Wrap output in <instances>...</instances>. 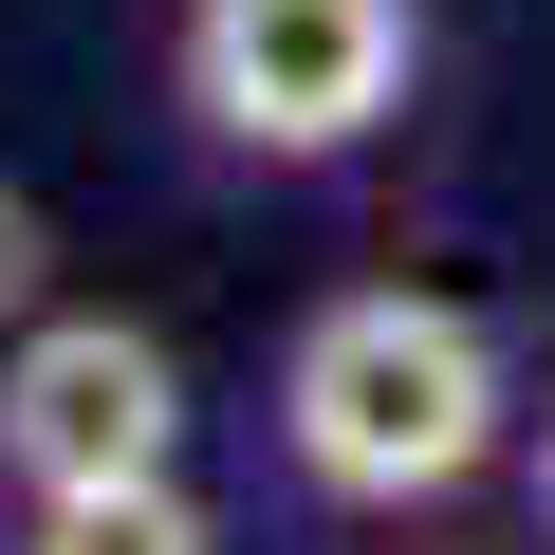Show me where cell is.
Instances as JSON below:
<instances>
[{"mask_svg": "<svg viewBox=\"0 0 555 555\" xmlns=\"http://www.w3.org/2000/svg\"><path fill=\"white\" fill-rule=\"evenodd\" d=\"M518 426V371L463 297L426 278H371V297H315L297 352H278V463L352 518H408V500H463Z\"/></svg>", "mask_w": 555, "mask_h": 555, "instance_id": "6da1fadb", "label": "cell"}, {"mask_svg": "<svg viewBox=\"0 0 555 555\" xmlns=\"http://www.w3.org/2000/svg\"><path fill=\"white\" fill-rule=\"evenodd\" d=\"M167 75L241 167H352L426 75V0H185Z\"/></svg>", "mask_w": 555, "mask_h": 555, "instance_id": "7a4b0ae2", "label": "cell"}, {"mask_svg": "<svg viewBox=\"0 0 555 555\" xmlns=\"http://www.w3.org/2000/svg\"><path fill=\"white\" fill-rule=\"evenodd\" d=\"M185 463V371L130 315H20L0 352V481L75 500V481H167Z\"/></svg>", "mask_w": 555, "mask_h": 555, "instance_id": "3957f363", "label": "cell"}, {"mask_svg": "<svg viewBox=\"0 0 555 555\" xmlns=\"http://www.w3.org/2000/svg\"><path fill=\"white\" fill-rule=\"evenodd\" d=\"M20 555H222V518L167 481H75V500H20Z\"/></svg>", "mask_w": 555, "mask_h": 555, "instance_id": "277c9868", "label": "cell"}, {"mask_svg": "<svg viewBox=\"0 0 555 555\" xmlns=\"http://www.w3.org/2000/svg\"><path fill=\"white\" fill-rule=\"evenodd\" d=\"M38 297H56V241H38V204H20V185H0V334H20Z\"/></svg>", "mask_w": 555, "mask_h": 555, "instance_id": "5b68a950", "label": "cell"}, {"mask_svg": "<svg viewBox=\"0 0 555 555\" xmlns=\"http://www.w3.org/2000/svg\"><path fill=\"white\" fill-rule=\"evenodd\" d=\"M537 518H555V426H537Z\"/></svg>", "mask_w": 555, "mask_h": 555, "instance_id": "8992f818", "label": "cell"}]
</instances>
